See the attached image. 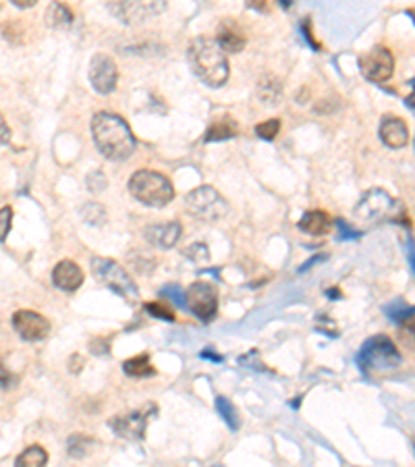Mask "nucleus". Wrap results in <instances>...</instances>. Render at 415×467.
Returning <instances> with one entry per match:
<instances>
[{"instance_id":"41","label":"nucleus","mask_w":415,"mask_h":467,"mask_svg":"<svg viewBox=\"0 0 415 467\" xmlns=\"http://www.w3.org/2000/svg\"><path fill=\"white\" fill-rule=\"evenodd\" d=\"M405 326H407V331H409V333H411V335L415 337V318H413V320H409V322H407Z\"/></svg>"},{"instance_id":"36","label":"nucleus","mask_w":415,"mask_h":467,"mask_svg":"<svg viewBox=\"0 0 415 467\" xmlns=\"http://www.w3.org/2000/svg\"><path fill=\"white\" fill-rule=\"evenodd\" d=\"M407 262H409V266H411V272H413V276H415V241H413V237H407Z\"/></svg>"},{"instance_id":"9","label":"nucleus","mask_w":415,"mask_h":467,"mask_svg":"<svg viewBox=\"0 0 415 467\" xmlns=\"http://www.w3.org/2000/svg\"><path fill=\"white\" fill-rule=\"evenodd\" d=\"M158 413V407L154 403H148L143 409H135L131 413H123V415H114L108 426L112 428V432L125 440H141L145 436V428L152 415Z\"/></svg>"},{"instance_id":"18","label":"nucleus","mask_w":415,"mask_h":467,"mask_svg":"<svg viewBox=\"0 0 415 467\" xmlns=\"http://www.w3.org/2000/svg\"><path fill=\"white\" fill-rule=\"evenodd\" d=\"M239 133V123L231 116V114H225V116H219L210 127H208L203 139L205 141H223V139H231Z\"/></svg>"},{"instance_id":"1","label":"nucleus","mask_w":415,"mask_h":467,"mask_svg":"<svg viewBox=\"0 0 415 467\" xmlns=\"http://www.w3.org/2000/svg\"><path fill=\"white\" fill-rule=\"evenodd\" d=\"M92 137L98 152L112 163H123L135 152V137L127 121L114 112H96L92 118Z\"/></svg>"},{"instance_id":"42","label":"nucleus","mask_w":415,"mask_h":467,"mask_svg":"<svg viewBox=\"0 0 415 467\" xmlns=\"http://www.w3.org/2000/svg\"><path fill=\"white\" fill-rule=\"evenodd\" d=\"M407 106H411V108L415 110V92H413V94H411V96L407 98Z\"/></svg>"},{"instance_id":"8","label":"nucleus","mask_w":415,"mask_h":467,"mask_svg":"<svg viewBox=\"0 0 415 467\" xmlns=\"http://www.w3.org/2000/svg\"><path fill=\"white\" fill-rule=\"evenodd\" d=\"M396 208H398L396 200H392L384 189H370L355 206V218L363 222L388 220L394 216Z\"/></svg>"},{"instance_id":"40","label":"nucleus","mask_w":415,"mask_h":467,"mask_svg":"<svg viewBox=\"0 0 415 467\" xmlns=\"http://www.w3.org/2000/svg\"><path fill=\"white\" fill-rule=\"evenodd\" d=\"M36 3L38 0H13V5L19 9H32V7H36Z\"/></svg>"},{"instance_id":"37","label":"nucleus","mask_w":415,"mask_h":467,"mask_svg":"<svg viewBox=\"0 0 415 467\" xmlns=\"http://www.w3.org/2000/svg\"><path fill=\"white\" fill-rule=\"evenodd\" d=\"M303 32H305V40H310V44L314 46V50H320V44L314 40V36L310 32V21H303Z\"/></svg>"},{"instance_id":"6","label":"nucleus","mask_w":415,"mask_h":467,"mask_svg":"<svg viewBox=\"0 0 415 467\" xmlns=\"http://www.w3.org/2000/svg\"><path fill=\"white\" fill-rule=\"evenodd\" d=\"M185 206L191 214L208 222H219L231 212L227 198L221 196L212 185H199L189 191L185 196Z\"/></svg>"},{"instance_id":"3","label":"nucleus","mask_w":415,"mask_h":467,"mask_svg":"<svg viewBox=\"0 0 415 467\" xmlns=\"http://www.w3.org/2000/svg\"><path fill=\"white\" fill-rule=\"evenodd\" d=\"M131 196L150 208H164L174 200V187L170 179L156 171H137L129 179Z\"/></svg>"},{"instance_id":"23","label":"nucleus","mask_w":415,"mask_h":467,"mask_svg":"<svg viewBox=\"0 0 415 467\" xmlns=\"http://www.w3.org/2000/svg\"><path fill=\"white\" fill-rule=\"evenodd\" d=\"M258 96L264 104H279L283 98V85L274 77H266L258 85Z\"/></svg>"},{"instance_id":"24","label":"nucleus","mask_w":415,"mask_h":467,"mask_svg":"<svg viewBox=\"0 0 415 467\" xmlns=\"http://www.w3.org/2000/svg\"><path fill=\"white\" fill-rule=\"evenodd\" d=\"M216 409H219L221 417L227 422V426H229L233 432H237V430L241 428V417H239V411H237V407L233 405V401H231V399H227V397H219V399H216Z\"/></svg>"},{"instance_id":"17","label":"nucleus","mask_w":415,"mask_h":467,"mask_svg":"<svg viewBox=\"0 0 415 467\" xmlns=\"http://www.w3.org/2000/svg\"><path fill=\"white\" fill-rule=\"evenodd\" d=\"M299 229L307 235L314 237H322L332 229V218L328 216V212L324 210H310L301 216L299 220Z\"/></svg>"},{"instance_id":"13","label":"nucleus","mask_w":415,"mask_h":467,"mask_svg":"<svg viewBox=\"0 0 415 467\" xmlns=\"http://www.w3.org/2000/svg\"><path fill=\"white\" fill-rule=\"evenodd\" d=\"M166 9L164 3H114L110 5V11L123 21V23H137L145 21Z\"/></svg>"},{"instance_id":"43","label":"nucleus","mask_w":415,"mask_h":467,"mask_svg":"<svg viewBox=\"0 0 415 467\" xmlns=\"http://www.w3.org/2000/svg\"><path fill=\"white\" fill-rule=\"evenodd\" d=\"M407 15L413 17V21H415V9H407Z\"/></svg>"},{"instance_id":"39","label":"nucleus","mask_w":415,"mask_h":467,"mask_svg":"<svg viewBox=\"0 0 415 467\" xmlns=\"http://www.w3.org/2000/svg\"><path fill=\"white\" fill-rule=\"evenodd\" d=\"M201 357L203 360H212V362H223V355H216L214 349H203L201 351Z\"/></svg>"},{"instance_id":"5","label":"nucleus","mask_w":415,"mask_h":467,"mask_svg":"<svg viewBox=\"0 0 415 467\" xmlns=\"http://www.w3.org/2000/svg\"><path fill=\"white\" fill-rule=\"evenodd\" d=\"M357 366L361 372H386L401 366V353L396 345L384 337L376 335L374 339L365 341L357 353Z\"/></svg>"},{"instance_id":"35","label":"nucleus","mask_w":415,"mask_h":467,"mask_svg":"<svg viewBox=\"0 0 415 467\" xmlns=\"http://www.w3.org/2000/svg\"><path fill=\"white\" fill-rule=\"evenodd\" d=\"M9 141H11V127H9L5 114L0 112V145H5V143H9Z\"/></svg>"},{"instance_id":"33","label":"nucleus","mask_w":415,"mask_h":467,"mask_svg":"<svg viewBox=\"0 0 415 467\" xmlns=\"http://www.w3.org/2000/svg\"><path fill=\"white\" fill-rule=\"evenodd\" d=\"M106 185H108V181H106V177H104L102 173H94V175L88 177V187H90V191H94V194L104 191Z\"/></svg>"},{"instance_id":"25","label":"nucleus","mask_w":415,"mask_h":467,"mask_svg":"<svg viewBox=\"0 0 415 467\" xmlns=\"http://www.w3.org/2000/svg\"><path fill=\"white\" fill-rule=\"evenodd\" d=\"M92 446H94V440L90 438V436H85V434H73L71 438H69V444H67V448H69V455L71 457H75V459H81V457H85L90 450H92Z\"/></svg>"},{"instance_id":"38","label":"nucleus","mask_w":415,"mask_h":467,"mask_svg":"<svg viewBox=\"0 0 415 467\" xmlns=\"http://www.w3.org/2000/svg\"><path fill=\"white\" fill-rule=\"evenodd\" d=\"M336 225H338V229H343V233H345L343 237H347V239H355V237H357V233H355L353 229H349V227H347V222L338 220Z\"/></svg>"},{"instance_id":"32","label":"nucleus","mask_w":415,"mask_h":467,"mask_svg":"<svg viewBox=\"0 0 415 467\" xmlns=\"http://www.w3.org/2000/svg\"><path fill=\"white\" fill-rule=\"evenodd\" d=\"M11 227H13V208L11 206L0 208V241L7 239V235L11 233Z\"/></svg>"},{"instance_id":"15","label":"nucleus","mask_w":415,"mask_h":467,"mask_svg":"<svg viewBox=\"0 0 415 467\" xmlns=\"http://www.w3.org/2000/svg\"><path fill=\"white\" fill-rule=\"evenodd\" d=\"M378 135H380V139L386 147L398 149V147H405L407 141H409V127L403 118L386 114L380 123Z\"/></svg>"},{"instance_id":"22","label":"nucleus","mask_w":415,"mask_h":467,"mask_svg":"<svg viewBox=\"0 0 415 467\" xmlns=\"http://www.w3.org/2000/svg\"><path fill=\"white\" fill-rule=\"evenodd\" d=\"M46 463H48V450L40 444L28 446L15 459V467H46Z\"/></svg>"},{"instance_id":"12","label":"nucleus","mask_w":415,"mask_h":467,"mask_svg":"<svg viewBox=\"0 0 415 467\" xmlns=\"http://www.w3.org/2000/svg\"><path fill=\"white\" fill-rule=\"evenodd\" d=\"M13 329L23 341H42L50 335V322L34 309H19L13 314Z\"/></svg>"},{"instance_id":"10","label":"nucleus","mask_w":415,"mask_h":467,"mask_svg":"<svg viewBox=\"0 0 415 467\" xmlns=\"http://www.w3.org/2000/svg\"><path fill=\"white\" fill-rule=\"evenodd\" d=\"M359 69L365 79L384 83L394 73V56L386 46H374L359 56Z\"/></svg>"},{"instance_id":"29","label":"nucleus","mask_w":415,"mask_h":467,"mask_svg":"<svg viewBox=\"0 0 415 467\" xmlns=\"http://www.w3.org/2000/svg\"><path fill=\"white\" fill-rule=\"evenodd\" d=\"M145 311H148L150 316L162 318V320H166V322H172V320H174L172 309H170L164 301H150V303H145Z\"/></svg>"},{"instance_id":"19","label":"nucleus","mask_w":415,"mask_h":467,"mask_svg":"<svg viewBox=\"0 0 415 467\" xmlns=\"http://www.w3.org/2000/svg\"><path fill=\"white\" fill-rule=\"evenodd\" d=\"M219 44H221V48L225 50V52H241L243 50V46H245V38H243V34L237 30V25H233V23H223L221 25V30H219V40H216Z\"/></svg>"},{"instance_id":"21","label":"nucleus","mask_w":415,"mask_h":467,"mask_svg":"<svg viewBox=\"0 0 415 467\" xmlns=\"http://www.w3.org/2000/svg\"><path fill=\"white\" fill-rule=\"evenodd\" d=\"M73 11L63 3H52L46 11V23L54 30H67L73 25Z\"/></svg>"},{"instance_id":"7","label":"nucleus","mask_w":415,"mask_h":467,"mask_svg":"<svg viewBox=\"0 0 415 467\" xmlns=\"http://www.w3.org/2000/svg\"><path fill=\"white\" fill-rule=\"evenodd\" d=\"M187 309L201 322H210L219 311V289L210 280H197L187 289Z\"/></svg>"},{"instance_id":"14","label":"nucleus","mask_w":415,"mask_h":467,"mask_svg":"<svg viewBox=\"0 0 415 467\" xmlns=\"http://www.w3.org/2000/svg\"><path fill=\"white\" fill-rule=\"evenodd\" d=\"M181 233H183V229L179 222H158V225L145 227V231H143L145 241L158 249H172L181 239Z\"/></svg>"},{"instance_id":"26","label":"nucleus","mask_w":415,"mask_h":467,"mask_svg":"<svg viewBox=\"0 0 415 467\" xmlns=\"http://www.w3.org/2000/svg\"><path fill=\"white\" fill-rule=\"evenodd\" d=\"M386 314L394 320V322H409L415 318V305H407L403 301H394L386 307Z\"/></svg>"},{"instance_id":"30","label":"nucleus","mask_w":415,"mask_h":467,"mask_svg":"<svg viewBox=\"0 0 415 467\" xmlns=\"http://www.w3.org/2000/svg\"><path fill=\"white\" fill-rule=\"evenodd\" d=\"M81 214H83V218H85L88 222H92V225H104V220H106V210H104L100 204H96V202L85 204L83 210H81Z\"/></svg>"},{"instance_id":"20","label":"nucleus","mask_w":415,"mask_h":467,"mask_svg":"<svg viewBox=\"0 0 415 467\" xmlns=\"http://www.w3.org/2000/svg\"><path fill=\"white\" fill-rule=\"evenodd\" d=\"M123 372L131 378H150L156 374L152 362H150V355L143 353V355H135V357H129L123 362Z\"/></svg>"},{"instance_id":"2","label":"nucleus","mask_w":415,"mask_h":467,"mask_svg":"<svg viewBox=\"0 0 415 467\" xmlns=\"http://www.w3.org/2000/svg\"><path fill=\"white\" fill-rule=\"evenodd\" d=\"M187 61L191 71L208 85V87H223L229 81L231 67L227 52L221 48V44L214 38L197 36L191 40L187 48Z\"/></svg>"},{"instance_id":"11","label":"nucleus","mask_w":415,"mask_h":467,"mask_svg":"<svg viewBox=\"0 0 415 467\" xmlns=\"http://www.w3.org/2000/svg\"><path fill=\"white\" fill-rule=\"evenodd\" d=\"M90 83L102 96L112 94L117 90L119 67H117L112 56H108L104 52H98V54L92 56V61H90Z\"/></svg>"},{"instance_id":"27","label":"nucleus","mask_w":415,"mask_h":467,"mask_svg":"<svg viewBox=\"0 0 415 467\" xmlns=\"http://www.w3.org/2000/svg\"><path fill=\"white\" fill-rule=\"evenodd\" d=\"M158 295H160V297H164L166 301L174 303L176 307L187 309V291H183L179 284H166V287H162V289H160V293H158Z\"/></svg>"},{"instance_id":"28","label":"nucleus","mask_w":415,"mask_h":467,"mask_svg":"<svg viewBox=\"0 0 415 467\" xmlns=\"http://www.w3.org/2000/svg\"><path fill=\"white\" fill-rule=\"evenodd\" d=\"M281 131V118H266L262 123L256 125V135L262 137V139H274Z\"/></svg>"},{"instance_id":"4","label":"nucleus","mask_w":415,"mask_h":467,"mask_svg":"<svg viewBox=\"0 0 415 467\" xmlns=\"http://www.w3.org/2000/svg\"><path fill=\"white\" fill-rule=\"evenodd\" d=\"M90 266H92L94 276L104 287H108L112 293H117L119 297H123L127 303H137L139 301V289H137L135 280L131 278V274L117 260L94 256L90 260Z\"/></svg>"},{"instance_id":"31","label":"nucleus","mask_w":415,"mask_h":467,"mask_svg":"<svg viewBox=\"0 0 415 467\" xmlns=\"http://www.w3.org/2000/svg\"><path fill=\"white\" fill-rule=\"evenodd\" d=\"M183 253H185L187 258H191L193 262H197V264H203V262L210 260V251H208V247H205L203 243H193V245L185 247Z\"/></svg>"},{"instance_id":"34","label":"nucleus","mask_w":415,"mask_h":467,"mask_svg":"<svg viewBox=\"0 0 415 467\" xmlns=\"http://www.w3.org/2000/svg\"><path fill=\"white\" fill-rule=\"evenodd\" d=\"M15 382H17V378L9 372V368L0 364V388H11V386H15Z\"/></svg>"},{"instance_id":"16","label":"nucleus","mask_w":415,"mask_h":467,"mask_svg":"<svg viewBox=\"0 0 415 467\" xmlns=\"http://www.w3.org/2000/svg\"><path fill=\"white\" fill-rule=\"evenodd\" d=\"M83 278H85L83 276V270L73 260H61L54 266V270H52V282H54V287H59L61 291H67V293L77 291L83 284Z\"/></svg>"}]
</instances>
